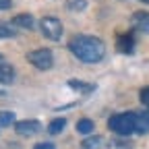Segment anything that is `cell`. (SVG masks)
<instances>
[{
  "label": "cell",
  "instance_id": "1",
  "mask_svg": "<svg viewBox=\"0 0 149 149\" xmlns=\"http://www.w3.org/2000/svg\"><path fill=\"white\" fill-rule=\"evenodd\" d=\"M68 50L72 52V56H77V60L85 64L102 62L106 56V44L95 35H72L68 42Z\"/></svg>",
  "mask_w": 149,
  "mask_h": 149
},
{
  "label": "cell",
  "instance_id": "13",
  "mask_svg": "<svg viewBox=\"0 0 149 149\" xmlns=\"http://www.w3.org/2000/svg\"><path fill=\"white\" fill-rule=\"evenodd\" d=\"M102 143H104V139H102L100 135H93V137H89V139H83L81 149H100Z\"/></svg>",
  "mask_w": 149,
  "mask_h": 149
},
{
  "label": "cell",
  "instance_id": "12",
  "mask_svg": "<svg viewBox=\"0 0 149 149\" xmlns=\"http://www.w3.org/2000/svg\"><path fill=\"white\" fill-rule=\"evenodd\" d=\"M64 6H66V10H70V13H83V10L87 8V0H66Z\"/></svg>",
  "mask_w": 149,
  "mask_h": 149
},
{
  "label": "cell",
  "instance_id": "2",
  "mask_svg": "<svg viewBox=\"0 0 149 149\" xmlns=\"http://www.w3.org/2000/svg\"><path fill=\"white\" fill-rule=\"evenodd\" d=\"M137 122H139V114L135 112H122V114H114L108 120V128L114 130L116 135L128 137L137 130Z\"/></svg>",
  "mask_w": 149,
  "mask_h": 149
},
{
  "label": "cell",
  "instance_id": "11",
  "mask_svg": "<svg viewBox=\"0 0 149 149\" xmlns=\"http://www.w3.org/2000/svg\"><path fill=\"white\" fill-rule=\"evenodd\" d=\"M17 37V27L13 23L0 21V40H15Z\"/></svg>",
  "mask_w": 149,
  "mask_h": 149
},
{
  "label": "cell",
  "instance_id": "14",
  "mask_svg": "<svg viewBox=\"0 0 149 149\" xmlns=\"http://www.w3.org/2000/svg\"><path fill=\"white\" fill-rule=\"evenodd\" d=\"M93 120H89V118H81V120H77V133H81V135H89V133H93Z\"/></svg>",
  "mask_w": 149,
  "mask_h": 149
},
{
  "label": "cell",
  "instance_id": "6",
  "mask_svg": "<svg viewBox=\"0 0 149 149\" xmlns=\"http://www.w3.org/2000/svg\"><path fill=\"white\" fill-rule=\"evenodd\" d=\"M130 23H133L135 29H139V31H143V33H149V13H147V10H137V13H133Z\"/></svg>",
  "mask_w": 149,
  "mask_h": 149
},
{
  "label": "cell",
  "instance_id": "16",
  "mask_svg": "<svg viewBox=\"0 0 149 149\" xmlns=\"http://www.w3.org/2000/svg\"><path fill=\"white\" fill-rule=\"evenodd\" d=\"M10 124H17L15 114H13V112H8V110H2V112H0V128L10 126Z\"/></svg>",
  "mask_w": 149,
  "mask_h": 149
},
{
  "label": "cell",
  "instance_id": "9",
  "mask_svg": "<svg viewBox=\"0 0 149 149\" xmlns=\"http://www.w3.org/2000/svg\"><path fill=\"white\" fill-rule=\"evenodd\" d=\"M68 87H72L74 91H81V93H93L97 87L93 83H85V81H79V79H70L68 81Z\"/></svg>",
  "mask_w": 149,
  "mask_h": 149
},
{
  "label": "cell",
  "instance_id": "5",
  "mask_svg": "<svg viewBox=\"0 0 149 149\" xmlns=\"http://www.w3.org/2000/svg\"><path fill=\"white\" fill-rule=\"evenodd\" d=\"M15 130L21 137H31V135H37L42 130V124H40V120H17Z\"/></svg>",
  "mask_w": 149,
  "mask_h": 149
},
{
  "label": "cell",
  "instance_id": "20",
  "mask_svg": "<svg viewBox=\"0 0 149 149\" xmlns=\"http://www.w3.org/2000/svg\"><path fill=\"white\" fill-rule=\"evenodd\" d=\"M139 116H141V120H143V122H147V124H149V110H145L143 114H139Z\"/></svg>",
  "mask_w": 149,
  "mask_h": 149
},
{
  "label": "cell",
  "instance_id": "4",
  "mask_svg": "<svg viewBox=\"0 0 149 149\" xmlns=\"http://www.w3.org/2000/svg\"><path fill=\"white\" fill-rule=\"evenodd\" d=\"M40 29H42L44 37H48L52 42H58L62 37V31H64L60 19H56V17H44L40 21Z\"/></svg>",
  "mask_w": 149,
  "mask_h": 149
},
{
  "label": "cell",
  "instance_id": "10",
  "mask_svg": "<svg viewBox=\"0 0 149 149\" xmlns=\"http://www.w3.org/2000/svg\"><path fill=\"white\" fill-rule=\"evenodd\" d=\"M15 81V68L10 64H0V83L10 85Z\"/></svg>",
  "mask_w": 149,
  "mask_h": 149
},
{
  "label": "cell",
  "instance_id": "18",
  "mask_svg": "<svg viewBox=\"0 0 149 149\" xmlns=\"http://www.w3.org/2000/svg\"><path fill=\"white\" fill-rule=\"evenodd\" d=\"M10 6H13L10 0H0V10H8Z\"/></svg>",
  "mask_w": 149,
  "mask_h": 149
},
{
  "label": "cell",
  "instance_id": "3",
  "mask_svg": "<svg viewBox=\"0 0 149 149\" xmlns=\"http://www.w3.org/2000/svg\"><path fill=\"white\" fill-rule=\"evenodd\" d=\"M27 60L40 70H50L54 64V56H52V50H48V48H37L27 54Z\"/></svg>",
  "mask_w": 149,
  "mask_h": 149
},
{
  "label": "cell",
  "instance_id": "22",
  "mask_svg": "<svg viewBox=\"0 0 149 149\" xmlns=\"http://www.w3.org/2000/svg\"><path fill=\"white\" fill-rule=\"evenodd\" d=\"M0 64H2V54H0Z\"/></svg>",
  "mask_w": 149,
  "mask_h": 149
},
{
  "label": "cell",
  "instance_id": "8",
  "mask_svg": "<svg viewBox=\"0 0 149 149\" xmlns=\"http://www.w3.org/2000/svg\"><path fill=\"white\" fill-rule=\"evenodd\" d=\"M10 23H13L15 27H21V29H27V31H31V29L35 27V19H33L29 13H21V15H15Z\"/></svg>",
  "mask_w": 149,
  "mask_h": 149
},
{
  "label": "cell",
  "instance_id": "15",
  "mask_svg": "<svg viewBox=\"0 0 149 149\" xmlns=\"http://www.w3.org/2000/svg\"><path fill=\"white\" fill-rule=\"evenodd\" d=\"M64 126H66V120H64V118H54V120L48 124V133H50V135H58V133H62V130H64Z\"/></svg>",
  "mask_w": 149,
  "mask_h": 149
},
{
  "label": "cell",
  "instance_id": "7",
  "mask_svg": "<svg viewBox=\"0 0 149 149\" xmlns=\"http://www.w3.org/2000/svg\"><path fill=\"white\" fill-rule=\"evenodd\" d=\"M116 50L122 52V54H133V52H135V35H133V33L120 35L118 42H116Z\"/></svg>",
  "mask_w": 149,
  "mask_h": 149
},
{
  "label": "cell",
  "instance_id": "17",
  "mask_svg": "<svg viewBox=\"0 0 149 149\" xmlns=\"http://www.w3.org/2000/svg\"><path fill=\"white\" fill-rule=\"evenodd\" d=\"M139 100H141V104H143V106H147V108H149V85H147V87H143V89L139 91Z\"/></svg>",
  "mask_w": 149,
  "mask_h": 149
},
{
  "label": "cell",
  "instance_id": "21",
  "mask_svg": "<svg viewBox=\"0 0 149 149\" xmlns=\"http://www.w3.org/2000/svg\"><path fill=\"white\" fill-rule=\"evenodd\" d=\"M139 2H145V4H149V0H139Z\"/></svg>",
  "mask_w": 149,
  "mask_h": 149
},
{
  "label": "cell",
  "instance_id": "19",
  "mask_svg": "<svg viewBox=\"0 0 149 149\" xmlns=\"http://www.w3.org/2000/svg\"><path fill=\"white\" fill-rule=\"evenodd\" d=\"M33 149H54V145H52V143H48V141H46V143H37V145H35V147H33Z\"/></svg>",
  "mask_w": 149,
  "mask_h": 149
}]
</instances>
